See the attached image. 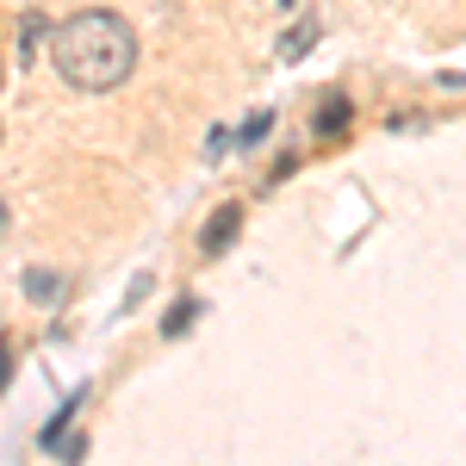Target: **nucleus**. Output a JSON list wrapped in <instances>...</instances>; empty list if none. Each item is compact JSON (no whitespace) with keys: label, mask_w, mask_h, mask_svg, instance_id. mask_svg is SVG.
<instances>
[{"label":"nucleus","mask_w":466,"mask_h":466,"mask_svg":"<svg viewBox=\"0 0 466 466\" xmlns=\"http://www.w3.org/2000/svg\"><path fill=\"white\" fill-rule=\"evenodd\" d=\"M50 63L81 94H112L125 75L137 69V37H131V25L118 13L87 6V13H75V19H63L50 32Z\"/></svg>","instance_id":"f257e3e1"},{"label":"nucleus","mask_w":466,"mask_h":466,"mask_svg":"<svg viewBox=\"0 0 466 466\" xmlns=\"http://www.w3.org/2000/svg\"><path fill=\"white\" fill-rule=\"evenodd\" d=\"M237 230H243V212H237V206H218L212 224H206V237H199V249H206V255H224L230 243H237Z\"/></svg>","instance_id":"f03ea898"},{"label":"nucleus","mask_w":466,"mask_h":466,"mask_svg":"<svg viewBox=\"0 0 466 466\" xmlns=\"http://www.w3.org/2000/svg\"><path fill=\"white\" fill-rule=\"evenodd\" d=\"M25 292H32L37 305H63L69 280H63V274H50V268H25Z\"/></svg>","instance_id":"7ed1b4c3"},{"label":"nucleus","mask_w":466,"mask_h":466,"mask_svg":"<svg viewBox=\"0 0 466 466\" xmlns=\"http://www.w3.org/2000/svg\"><path fill=\"white\" fill-rule=\"evenodd\" d=\"M44 44H50V25H44V19H25V25H19V56H25V63H32V56H44Z\"/></svg>","instance_id":"20e7f679"},{"label":"nucleus","mask_w":466,"mask_h":466,"mask_svg":"<svg viewBox=\"0 0 466 466\" xmlns=\"http://www.w3.org/2000/svg\"><path fill=\"white\" fill-rule=\"evenodd\" d=\"M311 44H318V19H299V25L280 37V56H305Z\"/></svg>","instance_id":"39448f33"},{"label":"nucleus","mask_w":466,"mask_h":466,"mask_svg":"<svg viewBox=\"0 0 466 466\" xmlns=\"http://www.w3.org/2000/svg\"><path fill=\"white\" fill-rule=\"evenodd\" d=\"M349 125V100H329V106H318V131L329 137V131H342Z\"/></svg>","instance_id":"423d86ee"},{"label":"nucleus","mask_w":466,"mask_h":466,"mask_svg":"<svg viewBox=\"0 0 466 466\" xmlns=\"http://www.w3.org/2000/svg\"><path fill=\"white\" fill-rule=\"evenodd\" d=\"M199 318V305H193V299H180L175 311H168V318H162V336H180V329H187V323Z\"/></svg>","instance_id":"0eeeda50"},{"label":"nucleus","mask_w":466,"mask_h":466,"mask_svg":"<svg viewBox=\"0 0 466 466\" xmlns=\"http://www.w3.org/2000/svg\"><path fill=\"white\" fill-rule=\"evenodd\" d=\"M6 386H13V342L0 336V392H6Z\"/></svg>","instance_id":"6e6552de"},{"label":"nucleus","mask_w":466,"mask_h":466,"mask_svg":"<svg viewBox=\"0 0 466 466\" xmlns=\"http://www.w3.org/2000/svg\"><path fill=\"white\" fill-rule=\"evenodd\" d=\"M261 137H268V112H255L249 125H243V144H261Z\"/></svg>","instance_id":"1a4fd4ad"},{"label":"nucleus","mask_w":466,"mask_h":466,"mask_svg":"<svg viewBox=\"0 0 466 466\" xmlns=\"http://www.w3.org/2000/svg\"><path fill=\"white\" fill-rule=\"evenodd\" d=\"M0 230H6V199H0Z\"/></svg>","instance_id":"9d476101"},{"label":"nucleus","mask_w":466,"mask_h":466,"mask_svg":"<svg viewBox=\"0 0 466 466\" xmlns=\"http://www.w3.org/2000/svg\"><path fill=\"white\" fill-rule=\"evenodd\" d=\"M280 6H292V0H280Z\"/></svg>","instance_id":"9b49d317"}]
</instances>
